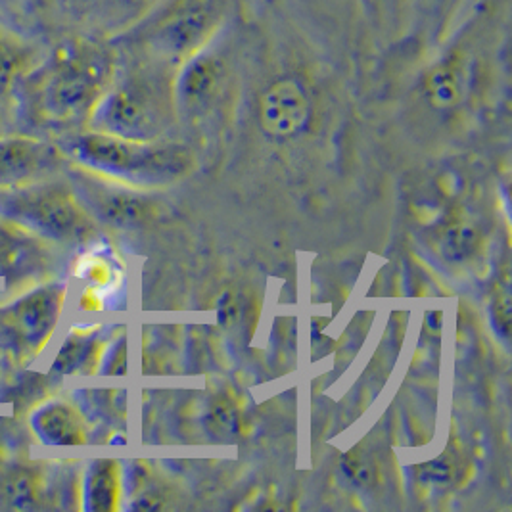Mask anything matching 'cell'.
<instances>
[{
  "label": "cell",
  "mask_w": 512,
  "mask_h": 512,
  "mask_svg": "<svg viewBox=\"0 0 512 512\" xmlns=\"http://www.w3.org/2000/svg\"><path fill=\"white\" fill-rule=\"evenodd\" d=\"M442 319V311H430V313L426 315V326H428L432 332H436V330L442 328Z\"/></svg>",
  "instance_id": "21"
},
{
  "label": "cell",
  "mask_w": 512,
  "mask_h": 512,
  "mask_svg": "<svg viewBox=\"0 0 512 512\" xmlns=\"http://www.w3.org/2000/svg\"><path fill=\"white\" fill-rule=\"evenodd\" d=\"M309 22L325 29L328 35L344 41L353 50V18L350 0H284Z\"/></svg>",
  "instance_id": "12"
},
{
  "label": "cell",
  "mask_w": 512,
  "mask_h": 512,
  "mask_svg": "<svg viewBox=\"0 0 512 512\" xmlns=\"http://www.w3.org/2000/svg\"><path fill=\"white\" fill-rule=\"evenodd\" d=\"M419 476L420 480L428 484H447L453 478V465L445 457H440L436 461L420 465Z\"/></svg>",
  "instance_id": "19"
},
{
  "label": "cell",
  "mask_w": 512,
  "mask_h": 512,
  "mask_svg": "<svg viewBox=\"0 0 512 512\" xmlns=\"http://www.w3.org/2000/svg\"><path fill=\"white\" fill-rule=\"evenodd\" d=\"M342 470L351 484L357 488H374V484L378 482V468L373 457L359 447L351 449L350 453L342 459Z\"/></svg>",
  "instance_id": "16"
},
{
  "label": "cell",
  "mask_w": 512,
  "mask_h": 512,
  "mask_svg": "<svg viewBox=\"0 0 512 512\" xmlns=\"http://www.w3.org/2000/svg\"><path fill=\"white\" fill-rule=\"evenodd\" d=\"M353 70L397 79L463 20L474 0H350Z\"/></svg>",
  "instance_id": "2"
},
{
  "label": "cell",
  "mask_w": 512,
  "mask_h": 512,
  "mask_svg": "<svg viewBox=\"0 0 512 512\" xmlns=\"http://www.w3.org/2000/svg\"><path fill=\"white\" fill-rule=\"evenodd\" d=\"M152 0H56L58 33L116 39L148 10Z\"/></svg>",
  "instance_id": "7"
},
{
  "label": "cell",
  "mask_w": 512,
  "mask_h": 512,
  "mask_svg": "<svg viewBox=\"0 0 512 512\" xmlns=\"http://www.w3.org/2000/svg\"><path fill=\"white\" fill-rule=\"evenodd\" d=\"M116 68L114 39L60 31L22 77L14 110L31 127H64L83 119L91 123Z\"/></svg>",
  "instance_id": "1"
},
{
  "label": "cell",
  "mask_w": 512,
  "mask_h": 512,
  "mask_svg": "<svg viewBox=\"0 0 512 512\" xmlns=\"http://www.w3.org/2000/svg\"><path fill=\"white\" fill-rule=\"evenodd\" d=\"M62 292L58 288H43L16 303L12 309L14 325L29 346H41L58 321Z\"/></svg>",
  "instance_id": "9"
},
{
  "label": "cell",
  "mask_w": 512,
  "mask_h": 512,
  "mask_svg": "<svg viewBox=\"0 0 512 512\" xmlns=\"http://www.w3.org/2000/svg\"><path fill=\"white\" fill-rule=\"evenodd\" d=\"M8 236H10V234L0 231V263H6L10 257H16L14 252H20L18 240L12 242Z\"/></svg>",
  "instance_id": "20"
},
{
  "label": "cell",
  "mask_w": 512,
  "mask_h": 512,
  "mask_svg": "<svg viewBox=\"0 0 512 512\" xmlns=\"http://www.w3.org/2000/svg\"><path fill=\"white\" fill-rule=\"evenodd\" d=\"M476 242H478V234L470 225L455 223L447 227L443 233V254L449 259H463L468 254H472V250L476 248Z\"/></svg>",
  "instance_id": "17"
},
{
  "label": "cell",
  "mask_w": 512,
  "mask_h": 512,
  "mask_svg": "<svg viewBox=\"0 0 512 512\" xmlns=\"http://www.w3.org/2000/svg\"><path fill=\"white\" fill-rule=\"evenodd\" d=\"M248 0H152L119 43L142 48L181 68L244 12Z\"/></svg>",
  "instance_id": "4"
},
{
  "label": "cell",
  "mask_w": 512,
  "mask_h": 512,
  "mask_svg": "<svg viewBox=\"0 0 512 512\" xmlns=\"http://www.w3.org/2000/svg\"><path fill=\"white\" fill-rule=\"evenodd\" d=\"M206 428L219 442H231L238 434V415L231 401L217 399L206 415Z\"/></svg>",
  "instance_id": "15"
},
{
  "label": "cell",
  "mask_w": 512,
  "mask_h": 512,
  "mask_svg": "<svg viewBox=\"0 0 512 512\" xmlns=\"http://www.w3.org/2000/svg\"><path fill=\"white\" fill-rule=\"evenodd\" d=\"M54 162L52 146L33 137L0 139V187H16Z\"/></svg>",
  "instance_id": "8"
},
{
  "label": "cell",
  "mask_w": 512,
  "mask_h": 512,
  "mask_svg": "<svg viewBox=\"0 0 512 512\" xmlns=\"http://www.w3.org/2000/svg\"><path fill=\"white\" fill-rule=\"evenodd\" d=\"M70 150L91 169L142 181L183 169L188 160L183 148L154 146L152 140L121 139L94 129L71 139Z\"/></svg>",
  "instance_id": "5"
},
{
  "label": "cell",
  "mask_w": 512,
  "mask_h": 512,
  "mask_svg": "<svg viewBox=\"0 0 512 512\" xmlns=\"http://www.w3.org/2000/svg\"><path fill=\"white\" fill-rule=\"evenodd\" d=\"M117 493L119 482L116 465L112 461L94 463L85 486L87 509L96 512L112 511L116 507Z\"/></svg>",
  "instance_id": "14"
},
{
  "label": "cell",
  "mask_w": 512,
  "mask_h": 512,
  "mask_svg": "<svg viewBox=\"0 0 512 512\" xmlns=\"http://www.w3.org/2000/svg\"><path fill=\"white\" fill-rule=\"evenodd\" d=\"M31 424L43 442L52 445H77L85 442V428L79 415L64 403H50L39 409Z\"/></svg>",
  "instance_id": "13"
},
{
  "label": "cell",
  "mask_w": 512,
  "mask_h": 512,
  "mask_svg": "<svg viewBox=\"0 0 512 512\" xmlns=\"http://www.w3.org/2000/svg\"><path fill=\"white\" fill-rule=\"evenodd\" d=\"M0 215L54 240H81L91 219L68 192L58 188L0 187Z\"/></svg>",
  "instance_id": "6"
},
{
  "label": "cell",
  "mask_w": 512,
  "mask_h": 512,
  "mask_svg": "<svg viewBox=\"0 0 512 512\" xmlns=\"http://www.w3.org/2000/svg\"><path fill=\"white\" fill-rule=\"evenodd\" d=\"M114 43L116 75L89 125L94 131L121 139H158L177 108L175 81L179 68L142 48L116 39Z\"/></svg>",
  "instance_id": "3"
},
{
  "label": "cell",
  "mask_w": 512,
  "mask_h": 512,
  "mask_svg": "<svg viewBox=\"0 0 512 512\" xmlns=\"http://www.w3.org/2000/svg\"><path fill=\"white\" fill-rule=\"evenodd\" d=\"M491 317H493L495 332H499L503 338H509V332H511V300H509V292H499L495 296V302H493V307H491Z\"/></svg>",
  "instance_id": "18"
},
{
  "label": "cell",
  "mask_w": 512,
  "mask_h": 512,
  "mask_svg": "<svg viewBox=\"0 0 512 512\" xmlns=\"http://www.w3.org/2000/svg\"><path fill=\"white\" fill-rule=\"evenodd\" d=\"M0 22L47 43L58 33V6L56 0H0Z\"/></svg>",
  "instance_id": "10"
},
{
  "label": "cell",
  "mask_w": 512,
  "mask_h": 512,
  "mask_svg": "<svg viewBox=\"0 0 512 512\" xmlns=\"http://www.w3.org/2000/svg\"><path fill=\"white\" fill-rule=\"evenodd\" d=\"M83 196L98 217H102L108 223H114L117 227L139 225L146 219L150 210L148 204L140 200L139 196L98 183H87L83 187Z\"/></svg>",
  "instance_id": "11"
}]
</instances>
